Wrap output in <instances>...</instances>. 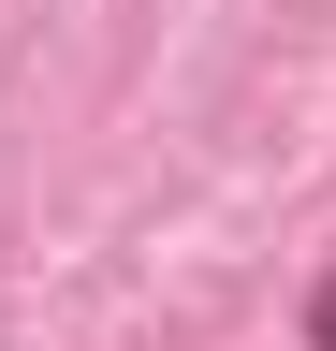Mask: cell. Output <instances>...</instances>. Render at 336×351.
<instances>
[{
  "label": "cell",
  "instance_id": "1",
  "mask_svg": "<svg viewBox=\"0 0 336 351\" xmlns=\"http://www.w3.org/2000/svg\"><path fill=\"white\" fill-rule=\"evenodd\" d=\"M307 351H336V278H322V293H307Z\"/></svg>",
  "mask_w": 336,
  "mask_h": 351
}]
</instances>
